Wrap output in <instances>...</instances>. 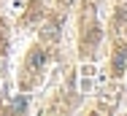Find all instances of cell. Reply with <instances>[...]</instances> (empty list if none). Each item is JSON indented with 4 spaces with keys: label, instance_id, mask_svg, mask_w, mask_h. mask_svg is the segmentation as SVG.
I'll use <instances>...</instances> for the list:
<instances>
[{
    "label": "cell",
    "instance_id": "cell-3",
    "mask_svg": "<svg viewBox=\"0 0 127 116\" xmlns=\"http://www.w3.org/2000/svg\"><path fill=\"white\" fill-rule=\"evenodd\" d=\"M25 105H27V100H25V97H19V100H14L11 111H25Z\"/></svg>",
    "mask_w": 127,
    "mask_h": 116
},
{
    "label": "cell",
    "instance_id": "cell-4",
    "mask_svg": "<svg viewBox=\"0 0 127 116\" xmlns=\"http://www.w3.org/2000/svg\"><path fill=\"white\" fill-rule=\"evenodd\" d=\"M68 3H70V0H68Z\"/></svg>",
    "mask_w": 127,
    "mask_h": 116
},
{
    "label": "cell",
    "instance_id": "cell-1",
    "mask_svg": "<svg viewBox=\"0 0 127 116\" xmlns=\"http://www.w3.org/2000/svg\"><path fill=\"white\" fill-rule=\"evenodd\" d=\"M46 62V51H41V49H35L32 54H30V62H27V68L30 70H38L41 65Z\"/></svg>",
    "mask_w": 127,
    "mask_h": 116
},
{
    "label": "cell",
    "instance_id": "cell-2",
    "mask_svg": "<svg viewBox=\"0 0 127 116\" xmlns=\"http://www.w3.org/2000/svg\"><path fill=\"white\" fill-rule=\"evenodd\" d=\"M125 62H127V46H122V49H119V54H116L114 70H116V73H122V70H125Z\"/></svg>",
    "mask_w": 127,
    "mask_h": 116
}]
</instances>
